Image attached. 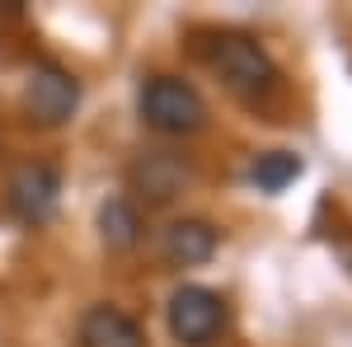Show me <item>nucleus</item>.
<instances>
[{"label":"nucleus","instance_id":"1","mask_svg":"<svg viewBox=\"0 0 352 347\" xmlns=\"http://www.w3.org/2000/svg\"><path fill=\"white\" fill-rule=\"evenodd\" d=\"M202 56H207V66L221 76V85L244 99V104H258V99H268L277 94V61L263 52V43H254L249 33H235V28H226V33H212L207 43H202Z\"/></svg>","mask_w":352,"mask_h":347},{"label":"nucleus","instance_id":"2","mask_svg":"<svg viewBox=\"0 0 352 347\" xmlns=\"http://www.w3.org/2000/svg\"><path fill=\"white\" fill-rule=\"evenodd\" d=\"M136 113L160 136H192L207 127V99L184 76H151L136 89Z\"/></svg>","mask_w":352,"mask_h":347},{"label":"nucleus","instance_id":"3","mask_svg":"<svg viewBox=\"0 0 352 347\" xmlns=\"http://www.w3.org/2000/svg\"><path fill=\"white\" fill-rule=\"evenodd\" d=\"M164 320H169V333H174V343H179V347H212L221 333H226L230 310H226L221 291L197 287V282H184L179 291L169 295Z\"/></svg>","mask_w":352,"mask_h":347},{"label":"nucleus","instance_id":"4","mask_svg":"<svg viewBox=\"0 0 352 347\" xmlns=\"http://www.w3.org/2000/svg\"><path fill=\"white\" fill-rule=\"evenodd\" d=\"M19 104H24V117L38 122V127H61L76 117L80 108V80L61 66H33L24 76V89H19Z\"/></svg>","mask_w":352,"mask_h":347},{"label":"nucleus","instance_id":"5","mask_svg":"<svg viewBox=\"0 0 352 347\" xmlns=\"http://www.w3.org/2000/svg\"><path fill=\"white\" fill-rule=\"evenodd\" d=\"M5 202L10 212L19 216L24 225H47L56 216V202H61V174L52 164H19L10 174V188H5Z\"/></svg>","mask_w":352,"mask_h":347},{"label":"nucleus","instance_id":"6","mask_svg":"<svg viewBox=\"0 0 352 347\" xmlns=\"http://www.w3.org/2000/svg\"><path fill=\"white\" fill-rule=\"evenodd\" d=\"M192 179V164L184 155H174V150H146V155H136V164L127 169V183L132 192L146 202V207H164V202H174Z\"/></svg>","mask_w":352,"mask_h":347},{"label":"nucleus","instance_id":"7","mask_svg":"<svg viewBox=\"0 0 352 347\" xmlns=\"http://www.w3.org/2000/svg\"><path fill=\"white\" fill-rule=\"evenodd\" d=\"M217 244H221V230L212 221L184 216V221H174V225L160 230V258L169 267H197L217 254Z\"/></svg>","mask_w":352,"mask_h":347},{"label":"nucleus","instance_id":"8","mask_svg":"<svg viewBox=\"0 0 352 347\" xmlns=\"http://www.w3.org/2000/svg\"><path fill=\"white\" fill-rule=\"evenodd\" d=\"M80 347H151V343H146V328L122 305L99 300L80 315Z\"/></svg>","mask_w":352,"mask_h":347},{"label":"nucleus","instance_id":"9","mask_svg":"<svg viewBox=\"0 0 352 347\" xmlns=\"http://www.w3.org/2000/svg\"><path fill=\"white\" fill-rule=\"evenodd\" d=\"M99 235L109 249H132L141 240V212H136V202L127 197H109L104 207H99Z\"/></svg>","mask_w":352,"mask_h":347},{"label":"nucleus","instance_id":"10","mask_svg":"<svg viewBox=\"0 0 352 347\" xmlns=\"http://www.w3.org/2000/svg\"><path fill=\"white\" fill-rule=\"evenodd\" d=\"M296 174H300V155H292V150H268V155H258L254 169H249V179L263 188V192H282Z\"/></svg>","mask_w":352,"mask_h":347}]
</instances>
